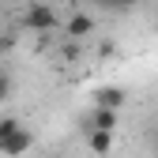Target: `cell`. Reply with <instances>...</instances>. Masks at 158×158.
Here are the masks:
<instances>
[{
    "label": "cell",
    "instance_id": "6da1fadb",
    "mask_svg": "<svg viewBox=\"0 0 158 158\" xmlns=\"http://www.w3.org/2000/svg\"><path fill=\"white\" fill-rule=\"evenodd\" d=\"M23 27H27V30H34V34H49V30L60 27V15L53 11V4L38 0V4H30V8L23 11Z\"/></svg>",
    "mask_w": 158,
    "mask_h": 158
},
{
    "label": "cell",
    "instance_id": "7a4b0ae2",
    "mask_svg": "<svg viewBox=\"0 0 158 158\" xmlns=\"http://www.w3.org/2000/svg\"><path fill=\"white\" fill-rule=\"evenodd\" d=\"M30 147H34V132H30V128H19L11 139L0 143V154H4V158H23Z\"/></svg>",
    "mask_w": 158,
    "mask_h": 158
},
{
    "label": "cell",
    "instance_id": "3957f363",
    "mask_svg": "<svg viewBox=\"0 0 158 158\" xmlns=\"http://www.w3.org/2000/svg\"><path fill=\"white\" fill-rule=\"evenodd\" d=\"M117 117H121V109L94 106V109H90V117L83 121V132H90V128H109V132H117Z\"/></svg>",
    "mask_w": 158,
    "mask_h": 158
},
{
    "label": "cell",
    "instance_id": "277c9868",
    "mask_svg": "<svg viewBox=\"0 0 158 158\" xmlns=\"http://www.w3.org/2000/svg\"><path fill=\"white\" fill-rule=\"evenodd\" d=\"M124 102H128V94H124L121 87H98V90H94V106H106V109H124Z\"/></svg>",
    "mask_w": 158,
    "mask_h": 158
},
{
    "label": "cell",
    "instance_id": "5b68a950",
    "mask_svg": "<svg viewBox=\"0 0 158 158\" xmlns=\"http://www.w3.org/2000/svg\"><path fill=\"white\" fill-rule=\"evenodd\" d=\"M64 30H68V38H75V42H79V38H87V34L94 30V19H90L87 11H75L68 23H64Z\"/></svg>",
    "mask_w": 158,
    "mask_h": 158
},
{
    "label": "cell",
    "instance_id": "8992f818",
    "mask_svg": "<svg viewBox=\"0 0 158 158\" xmlns=\"http://www.w3.org/2000/svg\"><path fill=\"white\" fill-rule=\"evenodd\" d=\"M87 147H90L94 154H109V151H113V132H109V128H90V132H87Z\"/></svg>",
    "mask_w": 158,
    "mask_h": 158
},
{
    "label": "cell",
    "instance_id": "52a82bcc",
    "mask_svg": "<svg viewBox=\"0 0 158 158\" xmlns=\"http://www.w3.org/2000/svg\"><path fill=\"white\" fill-rule=\"evenodd\" d=\"M19 128H23V124H19V117H0V143H4V139H11Z\"/></svg>",
    "mask_w": 158,
    "mask_h": 158
},
{
    "label": "cell",
    "instance_id": "ba28073f",
    "mask_svg": "<svg viewBox=\"0 0 158 158\" xmlns=\"http://www.w3.org/2000/svg\"><path fill=\"white\" fill-rule=\"evenodd\" d=\"M8 98H11V75L0 72V102H8Z\"/></svg>",
    "mask_w": 158,
    "mask_h": 158
},
{
    "label": "cell",
    "instance_id": "9c48e42d",
    "mask_svg": "<svg viewBox=\"0 0 158 158\" xmlns=\"http://www.w3.org/2000/svg\"><path fill=\"white\" fill-rule=\"evenodd\" d=\"M106 4H109V8H117V11H128V8L139 4V0H106Z\"/></svg>",
    "mask_w": 158,
    "mask_h": 158
},
{
    "label": "cell",
    "instance_id": "30bf717a",
    "mask_svg": "<svg viewBox=\"0 0 158 158\" xmlns=\"http://www.w3.org/2000/svg\"><path fill=\"white\" fill-rule=\"evenodd\" d=\"M79 53H83V45H75V42H68V45H64V60H75Z\"/></svg>",
    "mask_w": 158,
    "mask_h": 158
},
{
    "label": "cell",
    "instance_id": "8fae6325",
    "mask_svg": "<svg viewBox=\"0 0 158 158\" xmlns=\"http://www.w3.org/2000/svg\"><path fill=\"white\" fill-rule=\"evenodd\" d=\"M154 151H158V139H154Z\"/></svg>",
    "mask_w": 158,
    "mask_h": 158
},
{
    "label": "cell",
    "instance_id": "7c38bea8",
    "mask_svg": "<svg viewBox=\"0 0 158 158\" xmlns=\"http://www.w3.org/2000/svg\"><path fill=\"white\" fill-rule=\"evenodd\" d=\"M45 4H53V0H45Z\"/></svg>",
    "mask_w": 158,
    "mask_h": 158
},
{
    "label": "cell",
    "instance_id": "4fadbf2b",
    "mask_svg": "<svg viewBox=\"0 0 158 158\" xmlns=\"http://www.w3.org/2000/svg\"><path fill=\"white\" fill-rule=\"evenodd\" d=\"M154 23H158V15H154Z\"/></svg>",
    "mask_w": 158,
    "mask_h": 158
}]
</instances>
